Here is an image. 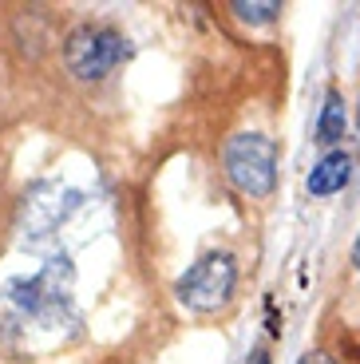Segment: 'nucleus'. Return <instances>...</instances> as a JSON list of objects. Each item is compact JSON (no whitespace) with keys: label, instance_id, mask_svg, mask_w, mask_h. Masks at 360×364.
Masks as SVG:
<instances>
[{"label":"nucleus","instance_id":"obj_4","mask_svg":"<svg viewBox=\"0 0 360 364\" xmlns=\"http://www.w3.org/2000/svg\"><path fill=\"white\" fill-rule=\"evenodd\" d=\"M352 178V159L344 155V151H329V155L321 159V163L309 171V194L313 198H329V194L344 191V182Z\"/></svg>","mask_w":360,"mask_h":364},{"label":"nucleus","instance_id":"obj_6","mask_svg":"<svg viewBox=\"0 0 360 364\" xmlns=\"http://www.w3.org/2000/svg\"><path fill=\"white\" fill-rule=\"evenodd\" d=\"M230 12H234L242 24H273V20L281 16V4L277 0H234Z\"/></svg>","mask_w":360,"mask_h":364},{"label":"nucleus","instance_id":"obj_2","mask_svg":"<svg viewBox=\"0 0 360 364\" xmlns=\"http://www.w3.org/2000/svg\"><path fill=\"white\" fill-rule=\"evenodd\" d=\"M234 282H238L234 257L226 254V250H214V254L198 257L174 282V297L190 313H218L230 301V293H234Z\"/></svg>","mask_w":360,"mask_h":364},{"label":"nucleus","instance_id":"obj_8","mask_svg":"<svg viewBox=\"0 0 360 364\" xmlns=\"http://www.w3.org/2000/svg\"><path fill=\"white\" fill-rule=\"evenodd\" d=\"M352 262H356V269H360V237H356V246H352Z\"/></svg>","mask_w":360,"mask_h":364},{"label":"nucleus","instance_id":"obj_1","mask_svg":"<svg viewBox=\"0 0 360 364\" xmlns=\"http://www.w3.org/2000/svg\"><path fill=\"white\" fill-rule=\"evenodd\" d=\"M222 166H226V178L234 182L242 194L265 198L273 191V182H277V146L261 131H242V135H234L226 143Z\"/></svg>","mask_w":360,"mask_h":364},{"label":"nucleus","instance_id":"obj_7","mask_svg":"<svg viewBox=\"0 0 360 364\" xmlns=\"http://www.w3.org/2000/svg\"><path fill=\"white\" fill-rule=\"evenodd\" d=\"M297 364H337V360H333V356H329V353H305V356H301Z\"/></svg>","mask_w":360,"mask_h":364},{"label":"nucleus","instance_id":"obj_3","mask_svg":"<svg viewBox=\"0 0 360 364\" xmlns=\"http://www.w3.org/2000/svg\"><path fill=\"white\" fill-rule=\"evenodd\" d=\"M123 55H127V40L119 36L115 28L83 24L63 44V68H68V75L91 83V80H103L107 72H115Z\"/></svg>","mask_w":360,"mask_h":364},{"label":"nucleus","instance_id":"obj_5","mask_svg":"<svg viewBox=\"0 0 360 364\" xmlns=\"http://www.w3.org/2000/svg\"><path fill=\"white\" fill-rule=\"evenodd\" d=\"M344 127H349V115H344L341 91H329V95H324L321 115H317V127H313L317 143H321V146H337L344 139Z\"/></svg>","mask_w":360,"mask_h":364}]
</instances>
